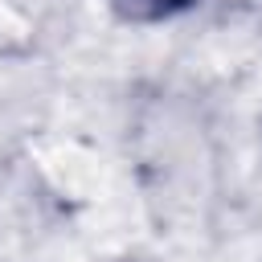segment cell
Masks as SVG:
<instances>
[{"instance_id":"6da1fadb","label":"cell","mask_w":262,"mask_h":262,"mask_svg":"<svg viewBox=\"0 0 262 262\" xmlns=\"http://www.w3.org/2000/svg\"><path fill=\"white\" fill-rule=\"evenodd\" d=\"M192 0H115V8L131 20H164V16H176L184 12Z\"/></svg>"}]
</instances>
